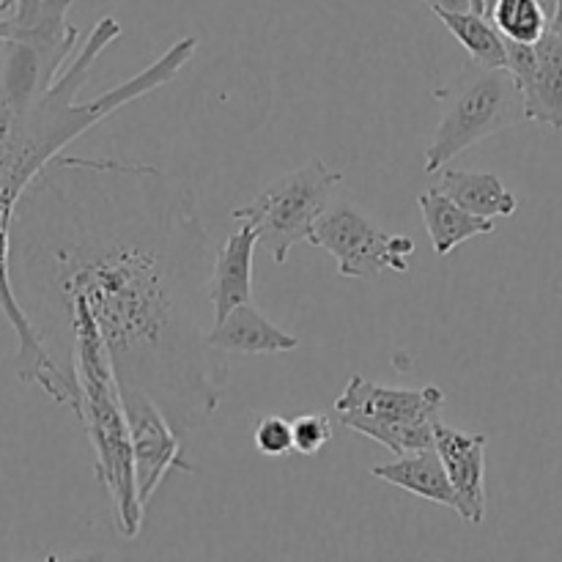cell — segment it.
Here are the masks:
<instances>
[{"instance_id":"cell-1","label":"cell","mask_w":562,"mask_h":562,"mask_svg":"<svg viewBox=\"0 0 562 562\" xmlns=\"http://www.w3.org/2000/svg\"><path fill=\"white\" fill-rule=\"evenodd\" d=\"M9 263L64 371L75 376L69 313L82 300L119 384L151 395L181 439L217 415L231 368L206 344L214 256L184 181L146 162L58 154L16 203Z\"/></svg>"},{"instance_id":"cell-2","label":"cell","mask_w":562,"mask_h":562,"mask_svg":"<svg viewBox=\"0 0 562 562\" xmlns=\"http://www.w3.org/2000/svg\"><path fill=\"white\" fill-rule=\"evenodd\" d=\"M71 366L80 384V417L93 448V470L99 486L110 497L113 521L124 538H137L143 525V503L137 494L132 434L121 401L119 379L110 362L108 346L82 300L71 305Z\"/></svg>"},{"instance_id":"cell-3","label":"cell","mask_w":562,"mask_h":562,"mask_svg":"<svg viewBox=\"0 0 562 562\" xmlns=\"http://www.w3.org/2000/svg\"><path fill=\"white\" fill-rule=\"evenodd\" d=\"M86 82L82 66H66L53 88L27 110L11 108L0 82V223L11 225L22 192L49 159L124 108V97L115 88L80 102Z\"/></svg>"},{"instance_id":"cell-4","label":"cell","mask_w":562,"mask_h":562,"mask_svg":"<svg viewBox=\"0 0 562 562\" xmlns=\"http://www.w3.org/2000/svg\"><path fill=\"white\" fill-rule=\"evenodd\" d=\"M431 97L442 113L426 148V173H437L486 137L530 121L519 82L505 66L494 69L470 60L453 80L434 88Z\"/></svg>"},{"instance_id":"cell-5","label":"cell","mask_w":562,"mask_h":562,"mask_svg":"<svg viewBox=\"0 0 562 562\" xmlns=\"http://www.w3.org/2000/svg\"><path fill=\"white\" fill-rule=\"evenodd\" d=\"M71 0H16L11 36L0 42V82L11 108L27 110L53 88L80 42L66 14Z\"/></svg>"},{"instance_id":"cell-6","label":"cell","mask_w":562,"mask_h":562,"mask_svg":"<svg viewBox=\"0 0 562 562\" xmlns=\"http://www.w3.org/2000/svg\"><path fill=\"white\" fill-rule=\"evenodd\" d=\"M344 181L346 176L340 170L327 168L322 159H311L269 181L250 203L234 209L231 217L250 223L258 234V245L274 263H285L291 247L311 241L313 228L335 203Z\"/></svg>"},{"instance_id":"cell-7","label":"cell","mask_w":562,"mask_h":562,"mask_svg":"<svg viewBox=\"0 0 562 562\" xmlns=\"http://www.w3.org/2000/svg\"><path fill=\"white\" fill-rule=\"evenodd\" d=\"M442 406L445 393L437 384L406 390L368 382L366 376H351L335 401L338 420L346 428L384 445L395 456L434 448V426Z\"/></svg>"},{"instance_id":"cell-8","label":"cell","mask_w":562,"mask_h":562,"mask_svg":"<svg viewBox=\"0 0 562 562\" xmlns=\"http://www.w3.org/2000/svg\"><path fill=\"white\" fill-rule=\"evenodd\" d=\"M307 245L338 261L340 278L382 280L387 274L409 278L415 261V239L390 234L355 203L335 201L313 228Z\"/></svg>"},{"instance_id":"cell-9","label":"cell","mask_w":562,"mask_h":562,"mask_svg":"<svg viewBox=\"0 0 562 562\" xmlns=\"http://www.w3.org/2000/svg\"><path fill=\"white\" fill-rule=\"evenodd\" d=\"M119 387L126 420H130L137 494H140V503L146 505L159 488V483L168 477V472L179 470L184 475H195L198 467L184 459L181 437L170 426L165 412L154 404L151 395L143 393L135 384H119Z\"/></svg>"},{"instance_id":"cell-10","label":"cell","mask_w":562,"mask_h":562,"mask_svg":"<svg viewBox=\"0 0 562 562\" xmlns=\"http://www.w3.org/2000/svg\"><path fill=\"white\" fill-rule=\"evenodd\" d=\"M508 69L521 88L527 119L562 132V38L547 31L536 44L508 42Z\"/></svg>"},{"instance_id":"cell-11","label":"cell","mask_w":562,"mask_h":562,"mask_svg":"<svg viewBox=\"0 0 562 562\" xmlns=\"http://www.w3.org/2000/svg\"><path fill=\"white\" fill-rule=\"evenodd\" d=\"M486 434L459 431L437 420L434 448L439 450L456 492V514L467 525L486 519Z\"/></svg>"},{"instance_id":"cell-12","label":"cell","mask_w":562,"mask_h":562,"mask_svg":"<svg viewBox=\"0 0 562 562\" xmlns=\"http://www.w3.org/2000/svg\"><path fill=\"white\" fill-rule=\"evenodd\" d=\"M258 234L250 223H239V231L225 239L223 250L214 256L209 278V302L214 322H223L234 307L252 302V258H256Z\"/></svg>"},{"instance_id":"cell-13","label":"cell","mask_w":562,"mask_h":562,"mask_svg":"<svg viewBox=\"0 0 562 562\" xmlns=\"http://www.w3.org/2000/svg\"><path fill=\"white\" fill-rule=\"evenodd\" d=\"M206 344L225 355H285L300 349V338L274 327L252 302L234 307L223 322H214L206 329Z\"/></svg>"},{"instance_id":"cell-14","label":"cell","mask_w":562,"mask_h":562,"mask_svg":"<svg viewBox=\"0 0 562 562\" xmlns=\"http://www.w3.org/2000/svg\"><path fill=\"white\" fill-rule=\"evenodd\" d=\"M420 206L423 223H426L428 239H431L434 252L439 258H448L464 241L475 239V236H492L497 231L492 217H481L467 209H461L453 198L445 195L442 190L431 187L417 198Z\"/></svg>"},{"instance_id":"cell-15","label":"cell","mask_w":562,"mask_h":562,"mask_svg":"<svg viewBox=\"0 0 562 562\" xmlns=\"http://www.w3.org/2000/svg\"><path fill=\"white\" fill-rule=\"evenodd\" d=\"M371 475L390 483V486L404 488V492L415 494V497L428 499V503L456 510L453 483H450L448 470H445V461L437 448L417 450V453L398 456L390 464L371 467Z\"/></svg>"},{"instance_id":"cell-16","label":"cell","mask_w":562,"mask_h":562,"mask_svg":"<svg viewBox=\"0 0 562 562\" xmlns=\"http://www.w3.org/2000/svg\"><path fill=\"white\" fill-rule=\"evenodd\" d=\"M437 190L453 198L461 209L481 217H514L519 198L505 187L497 173H470V170H445Z\"/></svg>"},{"instance_id":"cell-17","label":"cell","mask_w":562,"mask_h":562,"mask_svg":"<svg viewBox=\"0 0 562 562\" xmlns=\"http://www.w3.org/2000/svg\"><path fill=\"white\" fill-rule=\"evenodd\" d=\"M442 25L459 38L461 47L470 53V60L481 66H505L508 69V42L497 31L494 20L481 11H439Z\"/></svg>"},{"instance_id":"cell-18","label":"cell","mask_w":562,"mask_h":562,"mask_svg":"<svg viewBox=\"0 0 562 562\" xmlns=\"http://www.w3.org/2000/svg\"><path fill=\"white\" fill-rule=\"evenodd\" d=\"M488 16L508 42L536 44L549 31V16L538 0H497Z\"/></svg>"},{"instance_id":"cell-19","label":"cell","mask_w":562,"mask_h":562,"mask_svg":"<svg viewBox=\"0 0 562 562\" xmlns=\"http://www.w3.org/2000/svg\"><path fill=\"white\" fill-rule=\"evenodd\" d=\"M252 442L261 456L269 459H283V456H294V426L291 420L278 415L261 417L256 423V431H252Z\"/></svg>"},{"instance_id":"cell-20","label":"cell","mask_w":562,"mask_h":562,"mask_svg":"<svg viewBox=\"0 0 562 562\" xmlns=\"http://www.w3.org/2000/svg\"><path fill=\"white\" fill-rule=\"evenodd\" d=\"M294 426V450L300 456H318L333 439V423L324 415H300L296 420H291Z\"/></svg>"},{"instance_id":"cell-21","label":"cell","mask_w":562,"mask_h":562,"mask_svg":"<svg viewBox=\"0 0 562 562\" xmlns=\"http://www.w3.org/2000/svg\"><path fill=\"white\" fill-rule=\"evenodd\" d=\"M426 5L434 14H439V11H472L475 0H426Z\"/></svg>"},{"instance_id":"cell-22","label":"cell","mask_w":562,"mask_h":562,"mask_svg":"<svg viewBox=\"0 0 562 562\" xmlns=\"http://www.w3.org/2000/svg\"><path fill=\"white\" fill-rule=\"evenodd\" d=\"M549 31L562 38V0L554 3V14H552V22H549Z\"/></svg>"},{"instance_id":"cell-23","label":"cell","mask_w":562,"mask_h":562,"mask_svg":"<svg viewBox=\"0 0 562 562\" xmlns=\"http://www.w3.org/2000/svg\"><path fill=\"white\" fill-rule=\"evenodd\" d=\"M538 3H541V9L547 11L549 22H552V14H554V3H558V0H538Z\"/></svg>"},{"instance_id":"cell-24","label":"cell","mask_w":562,"mask_h":562,"mask_svg":"<svg viewBox=\"0 0 562 562\" xmlns=\"http://www.w3.org/2000/svg\"><path fill=\"white\" fill-rule=\"evenodd\" d=\"M475 11H481V14H486V3H483V0H475Z\"/></svg>"},{"instance_id":"cell-25","label":"cell","mask_w":562,"mask_h":562,"mask_svg":"<svg viewBox=\"0 0 562 562\" xmlns=\"http://www.w3.org/2000/svg\"><path fill=\"white\" fill-rule=\"evenodd\" d=\"M483 3H486V14H492V9H494V3H497V0H483Z\"/></svg>"}]
</instances>
